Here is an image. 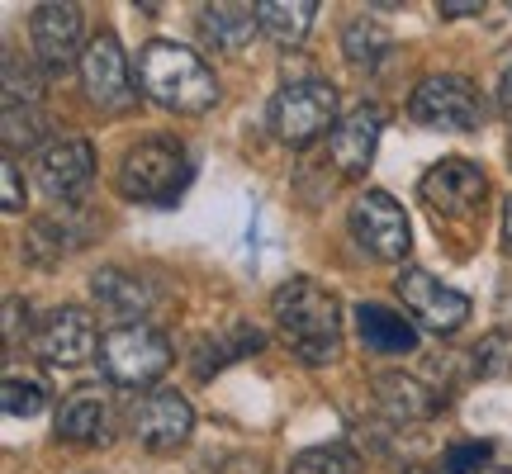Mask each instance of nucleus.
Returning <instances> with one entry per match:
<instances>
[{
    "instance_id": "obj_16",
    "label": "nucleus",
    "mask_w": 512,
    "mask_h": 474,
    "mask_svg": "<svg viewBox=\"0 0 512 474\" xmlns=\"http://www.w3.org/2000/svg\"><path fill=\"white\" fill-rule=\"evenodd\" d=\"M380 133H384V110L380 105H356L351 114H342L337 128L328 133L332 166H337L342 176H361V171L375 162Z\"/></svg>"
},
{
    "instance_id": "obj_4",
    "label": "nucleus",
    "mask_w": 512,
    "mask_h": 474,
    "mask_svg": "<svg viewBox=\"0 0 512 474\" xmlns=\"http://www.w3.org/2000/svg\"><path fill=\"white\" fill-rule=\"evenodd\" d=\"M95 361L105 370V380L119 389H147L171 370V342L152 323H114L100 337Z\"/></svg>"
},
{
    "instance_id": "obj_32",
    "label": "nucleus",
    "mask_w": 512,
    "mask_h": 474,
    "mask_svg": "<svg viewBox=\"0 0 512 474\" xmlns=\"http://www.w3.org/2000/svg\"><path fill=\"white\" fill-rule=\"evenodd\" d=\"M24 328H29V304L10 294V299H5V347H15Z\"/></svg>"
},
{
    "instance_id": "obj_15",
    "label": "nucleus",
    "mask_w": 512,
    "mask_h": 474,
    "mask_svg": "<svg viewBox=\"0 0 512 474\" xmlns=\"http://www.w3.org/2000/svg\"><path fill=\"white\" fill-rule=\"evenodd\" d=\"M57 437L72 446H110L114 441V403L100 384L72 389L57 408Z\"/></svg>"
},
{
    "instance_id": "obj_8",
    "label": "nucleus",
    "mask_w": 512,
    "mask_h": 474,
    "mask_svg": "<svg viewBox=\"0 0 512 474\" xmlns=\"http://www.w3.org/2000/svg\"><path fill=\"white\" fill-rule=\"evenodd\" d=\"M195 432V408L176 394V389H147L128 403V437L147 446V451H181Z\"/></svg>"
},
{
    "instance_id": "obj_36",
    "label": "nucleus",
    "mask_w": 512,
    "mask_h": 474,
    "mask_svg": "<svg viewBox=\"0 0 512 474\" xmlns=\"http://www.w3.org/2000/svg\"><path fill=\"white\" fill-rule=\"evenodd\" d=\"M479 474H512V470H498V465H494V470H479Z\"/></svg>"
},
{
    "instance_id": "obj_29",
    "label": "nucleus",
    "mask_w": 512,
    "mask_h": 474,
    "mask_svg": "<svg viewBox=\"0 0 512 474\" xmlns=\"http://www.w3.org/2000/svg\"><path fill=\"white\" fill-rule=\"evenodd\" d=\"M489 441H460V446H451L446 456H441L437 474H479V465L489 460Z\"/></svg>"
},
{
    "instance_id": "obj_13",
    "label": "nucleus",
    "mask_w": 512,
    "mask_h": 474,
    "mask_svg": "<svg viewBox=\"0 0 512 474\" xmlns=\"http://www.w3.org/2000/svg\"><path fill=\"white\" fill-rule=\"evenodd\" d=\"M34 181L57 204H76L95 181V147L86 138H48L34 152Z\"/></svg>"
},
{
    "instance_id": "obj_1",
    "label": "nucleus",
    "mask_w": 512,
    "mask_h": 474,
    "mask_svg": "<svg viewBox=\"0 0 512 474\" xmlns=\"http://www.w3.org/2000/svg\"><path fill=\"white\" fill-rule=\"evenodd\" d=\"M133 81H138V91L152 105H162L171 114H204L219 105V76H214V67L195 48H181L171 38H152V43L138 48Z\"/></svg>"
},
{
    "instance_id": "obj_20",
    "label": "nucleus",
    "mask_w": 512,
    "mask_h": 474,
    "mask_svg": "<svg viewBox=\"0 0 512 474\" xmlns=\"http://www.w3.org/2000/svg\"><path fill=\"white\" fill-rule=\"evenodd\" d=\"M356 337L375 356H408L418 347V328L384 304H356Z\"/></svg>"
},
{
    "instance_id": "obj_11",
    "label": "nucleus",
    "mask_w": 512,
    "mask_h": 474,
    "mask_svg": "<svg viewBox=\"0 0 512 474\" xmlns=\"http://www.w3.org/2000/svg\"><path fill=\"white\" fill-rule=\"evenodd\" d=\"M394 290H399L408 318H418L427 332L451 337V332H460L465 318H470V299L460 290H451V285H441L437 275L422 271V266H403L399 280H394Z\"/></svg>"
},
{
    "instance_id": "obj_5",
    "label": "nucleus",
    "mask_w": 512,
    "mask_h": 474,
    "mask_svg": "<svg viewBox=\"0 0 512 474\" xmlns=\"http://www.w3.org/2000/svg\"><path fill=\"white\" fill-rule=\"evenodd\" d=\"M484 95L470 76L437 72L422 76L413 95H408V119L422 128H441V133H475L484 124Z\"/></svg>"
},
{
    "instance_id": "obj_2",
    "label": "nucleus",
    "mask_w": 512,
    "mask_h": 474,
    "mask_svg": "<svg viewBox=\"0 0 512 474\" xmlns=\"http://www.w3.org/2000/svg\"><path fill=\"white\" fill-rule=\"evenodd\" d=\"M271 318L304 365H332L342 356V304L309 275H294L271 294Z\"/></svg>"
},
{
    "instance_id": "obj_6",
    "label": "nucleus",
    "mask_w": 512,
    "mask_h": 474,
    "mask_svg": "<svg viewBox=\"0 0 512 474\" xmlns=\"http://www.w3.org/2000/svg\"><path fill=\"white\" fill-rule=\"evenodd\" d=\"M337 128V91L332 81L304 76V81H285L271 100V133L285 147H309Z\"/></svg>"
},
{
    "instance_id": "obj_35",
    "label": "nucleus",
    "mask_w": 512,
    "mask_h": 474,
    "mask_svg": "<svg viewBox=\"0 0 512 474\" xmlns=\"http://www.w3.org/2000/svg\"><path fill=\"white\" fill-rule=\"evenodd\" d=\"M503 252L512 256V195H508V204H503Z\"/></svg>"
},
{
    "instance_id": "obj_3",
    "label": "nucleus",
    "mask_w": 512,
    "mask_h": 474,
    "mask_svg": "<svg viewBox=\"0 0 512 474\" xmlns=\"http://www.w3.org/2000/svg\"><path fill=\"white\" fill-rule=\"evenodd\" d=\"M114 185L128 204H171L190 185V157L171 138H143L124 152Z\"/></svg>"
},
{
    "instance_id": "obj_28",
    "label": "nucleus",
    "mask_w": 512,
    "mask_h": 474,
    "mask_svg": "<svg viewBox=\"0 0 512 474\" xmlns=\"http://www.w3.org/2000/svg\"><path fill=\"white\" fill-rule=\"evenodd\" d=\"M5 105H38V76L15 53H5Z\"/></svg>"
},
{
    "instance_id": "obj_7",
    "label": "nucleus",
    "mask_w": 512,
    "mask_h": 474,
    "mask_svg": "<svg viewBox=\"0 0 512 474\" xmlns=\"http://www.w3.org/2000/svg\"><path fill=\"white\" fill-rule=\"evenodd\" d=\"M418 195L441 223H475L484 214L489 176L475 162H465V157H446L418 181Z\"/></svg>"
},
{
    "instance_id": "obj_19",
    "label": "nucleus",
    "mask_w": 512,
    "mask_h": 474,
    "mask_svg": "<svg viewBox=\"0 0 512 474\" xmlns=\"http://www.w3.org/2000/svg\"><path fill=\"white\" fill-rule=\"evenodd\" d=\"M86 242V219L76 214V204H57L53 214L34 219L29 237H24V256L34 266H57L62 256H72Z\"/></svg>"
},
{
    "instance_id": "obj_18",
    "label": "nucleus",
    "mask_w": 512,
    "mask_h": 474,
    "mask_svg": "<svg viewBox=\"0 0 512 474\" xmlns=\"http://www.w3.org/2000/svg\"><path fill=\"white\" fill-rule=\"evenodd\" d=\"M91 299L114 318H128V323H143L147 313L157 309L152 280H143L138 271H124V266H100L91 275Z\"/></svg>"
},
{
    "instance_id": "obj_23",
    "label": "nucleus",
    "mask_w": 512,
    "mask_h": 474,
    "mask_svg": "<svg viewBox=\"0 0 512 474\" xmlns=\"http://www.w3.org/2000/svg\"><path fill=\"white\" fill-rule=\"evenodd\" d=\"M313 15H318V0H261V5H256L261 34H271L280 48L304 43L313 29Z\"/></svg>"
},
{
    "instance_id": "obj_17",
    "label": "nucleus",
    "mask_w": 512,
    "mask_h": 474,
    "mask_svg": "<svg viewBox=\"0 0 512 474\" xmlns=\"http://www.w3.org/2000/svg\"><path fill=\"white\" fill-rule=\"evenodd\" d=\"M370 389H375V403H380V413L394 422V427H408V422H427V418H437L441 408H446V399H441L437 389H427L422 380L403 375V370H380V375L370 380Z\"/></svg>"
},
{
    "instance_id": "obj_12",
    "label": "nucleus",
    "mask_w": 512,
    "mask_h": 474,
    "mask_svg": "<svg viewBox=\"0 0 512 474\" xmlns=\"http://www.w3.org/2000/svg\"><path fill=\"white\" fill-rule=\"evenodd\" d=\"M81 86L91 95V105L110 114H124L133 110V100H138V81H133V67H128V53L119 48V38L105 29V34H95L86 43V57H81Z\"/></svg>"
},
{
    "instance_id": "obj_25",
    "label": "nucleus",
    "mask_w": 512,
    "mask_h": 474,
    "mask_svg": "<svg viewBox=\"0 0 512 474\" xmlns=\"http://www.w3.org/2000/svg\"><path fill=\"white\" fill-rule=\"evenodd\" d=\"M53 399V389L43 375L34 370H5V384H0V408L10 413V418H38L43 408Z\"/></svg>"
},
{
    "instance_id": "obj_9",
    "label": "nucleus",
    "mask_w": 512,
    "mask_h": 474,
    "mask_svg": "<svg viewBox=\"0 0 512 474\" xmlns=\"http://www.w3.org/2000/svg\"><path fill=\"white\" fill-rule=\"evenodd\" d=\"M347 223H351V237L361 242V252H370L375 261H403L408 247H413V228H408L403 204L394 195H384V190L356 195Z\"/></svg>"
},
{
    "instance_id": "obj_30",
    "label": "nucleus",
    "mask_w": 512,
    "mask_h": 474,
    "mask_svg": "<svg viewBox=\"0 0 512 474\" xmlns=\"http://www.w3.org/2000/svg\"><path fill=\"white\" fill-rule=\"evenodd\" d=\"M475 370L479 375H503V370H512V337H503V332H494V337H484L475 351Z\"/></svg>"
},
{
    "instance_id": "obj_21",
    "label": "nucleus",
    "mask_w": 512,
    "mask_h": 474,
    "mask_svg": "<svg viewBox=\"0 0 512 474\" xmlns=\"http://www.w3.org/2000/svg\"><path fill=\"white\" fill-rule=\"evenodd\" d=\"M261 34L256 5H204L200 10V38L214 53H242Z\"/></svg>"
},
{
    "instance_id": "obj_24",
    "label": "nucleus",
    "mask_w": 512,
    "mask_h": 474,
    "mask_svg": "<svg viewBox=\"0 0 512 474\" xmlns=\"http://www.w3.org/2000/svg\"><path fill=\"white\" fill-rule=\"evenodd\" d=\"M342 53H347V62L356 72H375L384 57L394 53V38H389V29H380L375 19L356 15L347 29H342Z\"/></svg>"
},
{
    "instance_id": "obj_33",
    "label": "nucleus",
    "mask_w": 512,
    "mask_h": 474,
    "mask_svg": "<svg viewBox=\"0 0 512 474\" xmlns=\"http://www.w3.org/2000/svg\"><path fill=\"white\" fill-rule=\"evenodd\" d=\"M498 110H503V119H512V48L503 57V72H498Z\"/></svg>"
},
{
    "instance_id": "obj_14",
    "label": "nucleus",
    "mask_w": 512,
    "mask_h": 474,
    "mask_svg": "<svg viewBox=\"0 0 512 474\" xmlns=\"http://www.w3.org/2000/svg\"><path fill=\"white\" fill-rule=\"evenodd\" d=\"M34 351L43 356L48 365H86L100 351V332H95V318L76 304H62V309H48L38 318L34 328Z\"/></svg>"
},
{
    "instance_id": "obj_27",
    "label": "nucleus",
    "mask_w": 512,
    "mask_h": 474,
    "mask_svg": "<svg viewBox=\"0 0 512 474\" xmlns=\"http://www.w3.org/2000/svg\"><path fill=\"white\" fill-rule=\"evenodd\" d=\"M285 474H361V460L347 446H309L290 460Z\"/></svg>"
},
{
    "instance_id": "obj_34",
    "label": "nucleus",
    "mask_w": 512,
    "mask_h": 474,
    "mask_svg": "<svg viewBox=\"0 0 512 474\" xmlns=\"http://www.w3.org/2000/svg\"><path fill=\"white\" fill-rule=\"evenodd\" d=\"M484 5L479 0H441L437 5V15H446V19H465V15H479Z\"/></svg>"
},
{
    "instance_id": "obj_22",
    "label": "nucleus",
    "mask_w": 512,
    "mask_h": 474,
    "mask_svg": "<svg viewBox=\"0 0 512 474\" xmlns=\"http://www.w3.org/2000/svg\"><path fill=\"white\" fill-rule=\"evenodd\" d=\"M266 347V337L256 328H247V323H233L228 332H219V337H200L195 342V356H190V370L200 375V380H209V375H219L223 365L242 361V356H252V351Z\"/></svg>"
},
{
    "instance_id": "obj_31",
    "label": "nucleus",
    "mask_w": 512,
    "mask_h": 474,
    "mask_svg": "<svg viewBox=\"0 0 512 474\" xmlns=\"http://www.w3.org/2000/svg\"><path fill=\"white\" fill-rule=\"evenodd\" d=\"M0 204H5V214H19V209H24V176H19L15 157L0 162Z\"/></svg>"
},
{
    "instance_id": "obj_26",
    "label": "nucleus",
    "mask_w": 512,
    "mask_h": 474,
    "mask_svg": "<svg viewBox=\"0 0 512 474\" xmlns=\"http://www.w3.org/2000/svg\"><path fill=\"white\" fill-rule=\"evenodd\" d=\"M5 157L15 152H38L43 138H48V119L38 105H5Z\"/></svg>"
},
{
    "instance_id": "obj_10",
    "label": "nucleus",
    "mask_w": 512,
    "mask_h": 474,
    "mask_svg": "<svg viewBox=\"0 0 512 474\" xmlns=\"http://www.w3.org/2000/svg\"><path fill=\"white\" fill-rule=\"evenodd\" d=\"M29 43H34V62L48 76H67L81 67L86 57V38H81V5H38L29 15Z\"/></svg>"
}]
</instances>
